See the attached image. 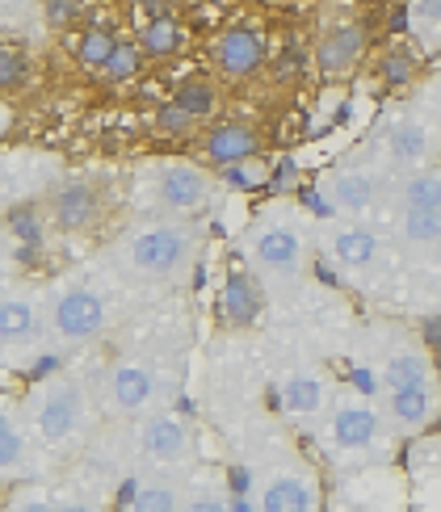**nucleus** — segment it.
<instances>
[{
    "instance_id": "obj_9",
    "label": "nucleus",
    "mask_w": 441,
    "mask_h": 512,
    "mask_svg": "<svg viewBox=\"0 0 441 512\" xmlns=\"http://www.w3.org/2000/svg\"><path fill=\"white\" fill-rule=\"evenodd\" d=\"M320 252L328 256L332 269L341 273H366L378 265L383 256V236L374 227L357 223V219H345V215H328L324 227H320Z\"/></svg>"
},
{
    "instance_id": "obj_23",
    "label": "nucleus",
    "mask_w": 441,
    "mask_h": 512,
    "mask_svg": "<svg viewBox=\"0 0 441 512\" xmlns=\"http://www.w3.org/2000/svg\"><path fill=\"white\" fill-rule=\"evenodd\" d=\"M118 42H122V38H114L110 30L93 26V30H84V34H80V42H76V59H80L89 72H105V68H110V59H114V51H118Z\"/></svg>"
},
{
    "instance_id": "obj_18",
    "label": "nucleus",
    "mask_w": 441,
    "mask_h": 512,
    "mask_svg": "<svg viewBox=\"0 0 441 512\" xmlns=\"http://www.w3.org/2000/svg\"><path fill=\"white\" fill-rule=\"evenodd\" d=\"M101 189L93 181H63L51 194V223L59 231H89L101 219Z\"/></svg>"
},
{
    "instance_id": "obj_26",
    "label": "nucleus",
    "mask_w": 441,
    "mask_h": 512,
    "mask_svg": "<svg viewBox=\"0 0 441 512\" xmlns=\"http://www.w3.org/2000/svg\"><path fill=\"white\" fill-rule=\"evenodd\" d=\"M30 80V63L21 51L13 47H0V89H21Z\"/></svg>"
},
{
    "instance_id": "obj_14",
    "label": "nucleus",
    "mask_w": 441,
    "mask_h": 512,
    "mask_svg": "<svg viewBox=\"0 0 441 512\" xmlns=\"http://www.w3.org/2000/svg\"><path fill=\"white\" fill-rule=\"evenodd\" d=\"M210 59H215V68L223 76L244 80L265 63V34L248 30V26H231V30H223L215 42H210Z\"/></svg>"
},
{
    "instance_id": "obj_3",
    "label": "nucleus",
    "mask_w": 441,
    "mask_h": 512,
    "mask_svg": "<svg viewBox=\"0 0 441 512\" xmlns=\"http://www.w3.org/2000/svg\"><path fill=\"white\" fill-rule=\"evenodd\" d=\"M143 202L147 210H156L164 219H189L210 202V181L206 168L189 164V160H156L143 168Z\"/></svg>"
},
{
    "instance_id": "obj_10",
    "label": "nucleus",
    "mask_w": 441,
    "mask_h": 512,
    "mask_svg": "<svg viewBox=\"0 0 441 512\" xmlns=\"http://www.w3.org/2000/svg\"><path fill=\"white\" fill-rule=\"evenodd\" d=\"M252 504L265 512H311L320 508V487L303 466H278L252 483Z\"/></svg>"
},
{
    "instance_id": "obj_6",
    "label": "nucleus",
    "mask_w": 441,
    "mask_h": 512,
    "mask_svg": "<svg viewBox=\"0 0 441 512\" xmlns=\"http://www.w3.org/2000/svg\"><path fill=\"white\" fill-rule=\"evenodd\" d=\"M131 445L143 462L152 466H189L194 462V433L173 408H147L135 416Z\"/></svg>"
},
{
    "instance_id": "obj_32",
    "label": "nucleus",
    "mask_w": 441,
    "mask_h": 512,
    "mask_svg": "<svg viewBox=\"0 0 441 512\" xmlns=\"http://www.w3.org/2000/svg\"><path fill=\"white\" fill-rule=\"evenodd\" d=\"M177 105L189 118H202V114H210V105H215V93H210V89H185L177 97Z\"/></svg>"
},
{
    "instance_id": "obj_20",
    "label": "nucleus",
    "mask_w": 441,
    "mask_h": 512,
    "mask_svg": "<svg viewBox=\"0 0 441 512\" xmlns=\"http://www.w3.org/2000/svg\"><path fill=\"white\" fill-rule=\"evenodd\" d=\"M257 152H261V135L252 131L248 122H223L206 135V160L219 164V168L240 164V160L257 156Z\"/></svg>"
},
{
    "instance_id": "obj_28",
    "label": "nucleus",
    "mask_w": 441,
    "mask_h": 512,
    "mask_svg": "<svg viewBox=\"0 0 441 512\" xmlns=\"http://www.w3.org/2000/svg\"><path fill=\"white\" fill-rule=\"evenodd\" d=\"M135 508H181L185 500L177 492H168V483H143L139 496L131 500Z\"/></svg>"
},
{
    "instance_id": "obj_5",
    "label": "nucleus",
    "mask_w": 441,
    "mask_h": 512,
    "mask_svg": "<svg viewBox=\"0 0 441 512\" xmlns=\"http://www.w3.org/2000/svg\"><path fill=\"white\" fill-rule=\"evenodd\" d=\"M101 391H105V408L118 412V416H139L147 408H160L173 391L164 370H156L152 361H139V357H122L114 361L101 378Z\"/></svg>"
},
{
    "instance_id": "obj_2",
    "label": "nucleus",
    "mask_w": 441,
    "mask_h": 512,
    "mask_svg": "<svg viewBox=\"0 0 441 512\" xmlns=\"http://www.w3.org/2000/svg\"><path fill=\"white\" fill-rule=\"evenodd\" d=\"M244 261L248 269L261 277L265 290H294L307 273V256H311V240L303 223L294 219V210H265V215L244 231Z\"/></svg>"
},
{
    "instance_id": "obj_17",
    "label": "nucleus",
    "mask_w": 441,
    "mask_h": 512,
    "mask_svg": "<svg viewBox=\"0 0 441 512\" xmlns=\"http://www.w3.org/2000/svg\"><path fill=\"white\" fill-rule=\"evenodd\" d=\"M433 152H437L433 126L416 122V118H399V122H391L383 131V156H387L391 168H404V173H412V168L429 164Z\"/></svg>"
},
{
    "instance_id": "obj_7",
    "label": "nucleus",
    "mask_w": 441,
    "mask_h": 512,
    "mask_svg": "<svg viewBox=\"0 0 441 512\" xmlns=\"http://www.w3.org/2000/svg\"><path fill=\"white\" fill-rule=\"evenodd\" d=\"M47 324L63 345H93V340H101L105 328H110V307H105L101 290L72 282L51 298Z\"/></svg>"
},
{
    "instance_id": "obj_13",
    "label": "nucleus",
    "mask_w": 441,
    "mask_h": 512,
    "mask_svg": "<svg viewBox=\"0 0 441 512\" xmlns=\"http://www.w3.org/2000/svg\"><path fill=\"white\" fill-rule=\"evenodd\" d=\"M374 374V395L383 391H404V387H441L437 382V361L429 349H387L378 366H370Z\"/></svg>"
},
{
    "instance_id": "obj_30",
    "label": "nucleus",
    "mask_w": 441,
    "mask_h": 512,
    "mask_svg": "<svg viewBox=\"0 0 441 512\" xmlns=\"http://www.w3.org/2000/svg\"><path fill=\"white\" fill-rule=\"evenodd\" d=\"M135 68H139V51H135V47H126V42H118V51H114V59H110V68H105L101 76H105V80H126V76H135Z\"/></svg>"
},
{
    "instance_id": "obj_35",
    "label": "nucleus",
    "mask_w": 441,
    "mask_h": 512,
    "mask_svg": "<svg viewBox=\"0 0 441 512\" xmlns=\"http://www.w3.org/2000/svg\"><path fill=\"white\" fill-rule=\"evenodd\" d=\"M9 122H13V114H9V105H0V135L9 131Z\"/></svg>"
},
{
    "instance_id": "obj_34",
    "label": "nucleus",
    "mask_w": 441,
    "mask_h": 512,
    "mask_svg": "<svg viewBox=\"0 0 441 512\" xmlns=\"http://www.w3.org/2000/svg\"><path fill=\"white\" fill-rule=\"evenodd\" d=\"M9 429H17V424H13V416H9L5 403H0V433H9Z\"/></svg>"
},
{
    "instance_id": "obj_4",
    "label": "nucleus",
    "mask_w": 441,
    "mask_h": 512,
    "mask_svg": "<svg viewBox=\"0 0 441 512\" xmlns=\"http://www.w3.org/2000/svg\"><path fill=\"white\" fill-rule=\"evenodd\" d=\"M93 416L89 391H84L80 378H47L30 399V424L38 429V437L47 445H72L76 437H84Z\"/></svg>"
},
{
    "instance_id": "obj_31",
    "label": "nucleus",
    "mask_w": 441,
    "mask_h": 512,
    "mask_svg": "<svg viewBox=\"0 0 441 512\" xmlns=\"http://www.w3.org/2000/svg\"><path fill=\"white\" fill-rule=\"evenodd\" d=\"M412 72H416V63H412V55H404V51H391V55L383 59V76H387V84H408Z\"/></svg>"
},
{
    "instance_id": "obj_24",
    "label": "nucleus",
    "mask_w": 441,
    "mask_h": 512,
    "mask_svg": "<svg viewBox=\"0 0 441 512\" xmlns=\"http://www.w3.org/2000/svg\"><path fill=\"white\" fill-rule=\"evenodd\" d=\"M399 236H404L408 244H441V215L437 210L399 206Z\"/></svg>"
},
{
    "instance_id": "obj_19",
    "label": "nucleus",
    "mask_w": 441,
    "mask_h": 512,
    "mask_svg": "<svg viewBox=\"0 0 441 512\" xmlns=\"http://www.w3.org/2000/svg\"><path fill=\"white\" fill-rule=\"evenodd\" d=\"M278 391H282V408L286 416L294 420H315V416H324L328 412V378L315 370V366H290L278 382Z\"/></svg>"
},
{
    "instance_id": "obj_8",
    "label": "nucleus",
    "mask_w": 441,
    "mask_h": 512,
    "mask_svg": "<svg viewBox=\"0 0 441 512\" xmlns=\"http://www.w3.org/2000/svg\"><path fill=\"white\" fill-rule=\"evenodd\" d=\"M383 437V416L370 403V395H336L328 403V441L336 458H362Z\"/></svg>"
},
{
    "instance_id": "obj_16",
    "label": "nucleus",
    "mask_w": 441,
    "mask_h": 512,
    "mask_svg": "<svg viewBox=\"0 0 441 512\" xmlns=\"http://www.w3.org/2000/svg\"><path fill=\"white\" fill-rule=\"evenodd\" d=\"M366 42H370V34H366L362 21H341V26L324 30L320 42H315V68H320L324 76L353 72L366 55Z\"/></svg>"
},
{
    "instance_id": "obj_27",
    "label": "nucleus",
    "mask_w": 441,
    "mask_h": 512,
    "mask_svg": "<svg viewBox=\"0 0 441 512\" xmlns=\"http://www.w3.org/2000/svg\"><path fill=\"white\" fill-rule=\"evenodd\" d=\"M227 173V185L231 189H257V185H265V164L257 160V156H248V160H240V164H227L223 168Z\"/></svg>"
},
{
    "instance_id": "obj_15",
    "label": "nucleus",
    "mask_w": 441,
    "mask_h": 512,
    "mask_svg": "<svg viewBox=\"0 0 441 512\" xmlns=\"http://www.w3.org/2000/svg\"><path fill=\"white\" fill-rule=\"evenodd\" d=\"M219 315L227 328H257L265 315V282L252 269H236L219 290Z\"/></svg>"
},
{
    "instance_id": "obj_25",
    "label": "nucleus",
    "mask_w": 441,
    "mask_h": 512,
    "mask_svg": "<svg viewBox=\"0 0 441 512\" xmlns=\"http://www.w3.org/2000/svg\"><path fill=\"white\" fill-rule=\"evenodd\" d=\"M181 47V38H177V30H173V21H152V26L143 30V51L147 55H173Z\"/></svg>"
},
{
    "instance_id": "obj_29",
    "label": "nucleus",
    "mask_w": 441,
    "mask_h": 512,
    "mask_svg": "<svg viewBox=\"0 0 441 512\" xmlns=\"http://www.w3.org/2000/svg\"><path fill=\"white\" fill-rule=\"evenodd\" d=\"M21 462H26V437H21V429L0 433V475L17 471Z\"/></svg>"
},
{
    "instance_id": "obj_22",
    "label": "nucleus",
    "mask_w": 441,
    "mask_h": 512,
    "mask_svg": "<svg viewBox=\"0 0 441 512\" xmlns=\"http://www.w3.org/2000/svg\"><path fill=\"white\" fill-rule=\"evenodd\" d=\"M395 202L408 210H437L441 215V173H429V168H412L408 177H399Z\"/></svg>"
},
{
    "instance_id": "obj_12",
    "label": "nucleus",
    "mask_w": 441,
    "mask_h": 512,
    "mask_svg": "<svg viewBox=\"0 0 441 512\" xmlns=\"http://www.w3.org/2000/svg\"><path fill=\"white\" fill-rule=\"evenodd\" d=\"M378 399V416H383V429L412 437L425 433L429 424L441 416V387H404V391H383Z\"/></svg>"
},
{
    "instance_id": "obj_11",
    "label": "nucleus",
    "mask_w": 441,
    "mask_h": 512,
    "mask_svg": "<svg viewBox=\"0 0 441 512\" xmlns=\"http://www.w3.org/2000/svg\"><path fill=\"white\" fill-rule=\"evenodd\" d=\"M378 173H370L366 164H341L320 181V202L332 215H345V219H357V215H370L378 206Z\"/></svg>"
},
{
    "instance_id": "obj_21",
    "label": "nucleus",
    "mask_w": 441,
    "mask_h": 512,
    "mask_svg": "<svg viewBox=\"0 0 441 512\" xmlns=\"http://www.w3.org/2000/svg\"><path fill=\"white\" fill-rule=\"evenodd\" d=\"M38 328H42V311L34 298H26V294L0 298V345H9V349L30 345Z\"/></svg>"
},
{
    "instance_id": "obj_36",
    "label": "nucleus",
    "mask_w": 441,
    "mask_h": 512,
    "mask_svg": "<svg viewBox=\"0 0 441 512\" xmlns=\"http://www.w3.org/2000/svg\"><path fill=\"white\" fill-rule=\"evenodd\" d=\"M437 38H441V0H437Z\"/></svg>"
},
{
    "instance_id": "obj_33",
    "label": "nucleus",
    "mask_w": 441,
    "mask_h": 512,
    "mask_svg": "<svg viewBox=\"0 0 441 512\" xmlns=\"http://www.w3.org/2000/svg\"><path fill=\"white\" fill-rule=\"evenodd\" d=\"M34 0H0V21H13L17 13H26Z\"/></svg>"
},
{
    "instance_id": "obj_1",
    "label": "nucleus",
    "mask_w": 441,
    "mask_h": 512,
    "mask_svg": "<svg viewBox=\"0 0 441 512\" xmlns=\"http://www.w3.org/2000/svg\"><path fill=\"white\" fill-rule=\"evenodd\" d=\"M114 265L139 282H181L198 265V236L181 219H147L114 244Z\"/></svg>"
}]
</instances>
